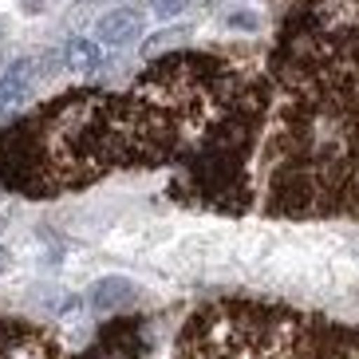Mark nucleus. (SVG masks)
<instances>
[{
  "label": "nucleus",
  "instance_id": "f257e3e1",
  "mask_svg": "<svg viewBox=\"0 0 359 359\" xmlns=\"http://www.w3.org/2000/svg\"><path fill=\"white\" fill-rule=\"evenodd\" d=\"M87 304L95 312H127V308L138 304V285L130 276H103V280L91 285Z\"/></svg>",
  "mask_w": 359,
  "mask_h": 359
},
{
  "label": "nucleus",
  "instance_id": "f03ea898",
  "mask_svg": "<svg viewBox=\"0 0 359 359\" xmlns=\"http://www.w3.org/2000/svg\"><path fill=\"white\" fill-rule=\"evenodd\" d=\"M32 83H36V60H16L8 72L0 75V115L16 111L28 99Z\"/></svg>",
  "mask_w": 359,
  "mask_h": 359
},
{
  "label": "nucleus",
  "instance_id": "7ed1b4c3",
  "mask_svg": "<svg viewBox=\"0 0 359 359\" xmlns=\"http://www.w3.org/2000/svg\"><path fill=\"white\" fill-rule=\"evenodd\" d=\"M138 32H142V16H138L135 8H111L103 20L95 24V36L107 48H123V43H130Z\"/></svg>",
  "mask_w": 359,
  "mask_h": 359
},
{
  "label": "nucleus",
  "instance_id": "20e7f679",
  "mask_svg": "<svg viewBox=\"0 0 359 359\" xmlns=\"http://www.w3.org/2000/svg\"><path fill=\"white\" fill-rule=\"evenodd\" d=\"M64 64L72 67V72H79V75H87V72H99V64H103V52H99V43L95 40H72L64 48Z\"/></svg>",
  "mask_w": 359,
  "mask_h": 359
},
{
  "label": "nucleus",
  "instance_id": "39448f33",
  "mask_svg": "<svg viewBox=\"0 0 359 359\" xmlns=\"http://www.w3.org/2000/svg\"><path fill=\"white\" fill-rule=\"evenodd\" d=\"M186 4H190V0H150L154 16H162V20H174L178 12H186Z\"/></svg>",
  "mask_w": 359,
  "mask_h": 359
},
{
  "label": "nucleus",
  "instance_id": "423d86ee",
  "mask_svg": "<svg viewBox=\"0 0 359 359\" xmlns=\"http://www.w3.org/2000/svg\"><path fill=\"white\" fill-rule=\"evenodd\" d=\"M229 24H233V28H245V32H249V28H257V16H253V12H233Z\"/></svg>",
  "mask_w": 359,
  "mask_h": 359
},
{
  "label": "nucleus",
  "instance_id": "0eeeda50",
  "mask_svg": "<svg viewBox=\"0 0 359 359\" xmlns=\"http://www.w3.org/2000/svg\"><path fill=\"white\" fill-rule=\"evenodd\" d=\"M87 4H95V0H87Z\"/></svg>",
  "mask_w": 359,
  "mask_h": 359
}]
</instances>
